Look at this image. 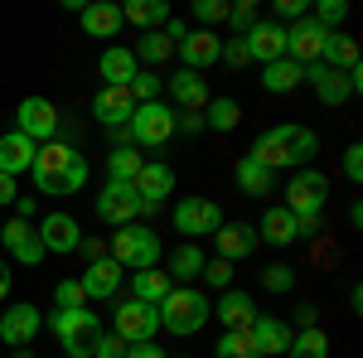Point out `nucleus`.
I'll return each instance as SVG.
<instances>
[{
    "label": "nucleus",
    "mask_w": 363,
    "mask_h": 358,
    "mask_svg": "<svg viewBox=\"0 0 363 358\" xmlns=\"http://www.w3.org/2000/svg\"><path fill=\"white\" fill-rule=\"evenodd\" d=\"M29 174H34V189H39V194L68 198V194H78L87 184V155H83V150H73V145H63V140H49V145L34 150Z\"/></svg>",
    "instance_id": "nucleus-1"
},
{
    "label": "nucleus",
    "mask_w": 363,
    "mask_h": 358,
    "mask_svg": "<svg viewBox=\"0 0 363 358\" xmlns=\"http://www.w3.org/2000/svg\"><path fill=\"white\" fill-rule=\"evenodd\" d=\"M247 155L262 160L267 169H306L310 160L320 155V136H315L310 126L281 121V126H272V131H262V136L252 140Z\"/></svg>",
    "instance_id": "nucleus-2"
},
{
    "label": "nucleus",
    "mask_w": 363,
    "mask_h": 358,
    "mask_svg": "<svg viewBox=\"0 0 363 358\" xmlns=\"http://www.w3.org/2000/svg\"><path fill=\"white\" fill-rule=\"evenodd\" d=\"M155 315H160V330L165 334L189 339V334H199L208 320H213V301H208L203 291H194V286H174L165 301L155 305Z\"/></svg>",
    "instance_id": "nucleus-3"
},
{
    "label": "nucleus",
    "mask_w": 363,
    "mask_h": 358,
    "mask_svg": "<svg viewBox=\"0 0 363 358\" xmlns=\"http://www.w3.org/2000/svg\"><path fill=\"white\" fill-rule=\"evenodd\" d=\"M107 257H112L121 272H150L165 247H160V233L155 228H145V223H126V228H116L112 242H107Z\"/></svg>",
    "instance_id": "nucleus-4"
},
{
    "label": "nucleus",
    "mask_w": 363,
    "mask_h": 358,
    "mask_svg": "<svg viewBox=\"0 0 363 358\" xmlns=\"http://www.w3.org/2000/svg\"><path fill=\"white\" fill-rule=\"evenodd\" d=\"M49 334L58 339L63 354L92 358V344L102 339V320H97V310H54L49 315Z\"/></svg>",
    "instance_id": "nucleus-5"
},
{
    "label": "nucleus",
    "mask_w": 363,
    "mask_h": 358,
    "mask_svg": "<svg viewBox=\"0 0 363 358\" xmlns=\"http://www.w3.org/2000/svg\"><path fill=\"white\" fill-rule=\"evenodd\" d=\"M325 198H330V174L306 165V169H291V184H286V203L281 208H291L296 218H320Z\"/></svg>",
    "instance_id": "nucleus-6"
},
{
    "label": "nucleus",
    "mask_w": 363,
    "mask_h": 358,
    "mask_svg": "<svg viewBox=\"0 0 363 358\" xmlns=\"http://www.w3.org/2000/svg\"><path fill=\"white\" fill-rule=\"evenodd\" d=\"M140 213H155V203H145L136 194V184H126V179H107L102 194H97V218L112 223V228H126V223H136Z\"/></svg>",
    "instance_id": "nucleus-7"
},
{
    "label": "nucleus",
    "mask_w": 363,
    "mask_h": 358,
    "mask_svg": "<svg viewBox=\"0 0 363 358\" xmlns=\"http://www.w3.org/2000/svg\"><path fill=\"white\" fill-rule=\"evenodd\" d=\"M169 223L189 237V242H199V237H213L218 228H223V208L213 203V198H203V194H189V198H179L174 208H169Z\"/></svg>",
    "instance_id": "nucleus-8"
},
{
    "label": "nucleus",
    "mask_w": 363,
    "mask_h": 358,
    "mask_svg": "<svg viewBox=\"0 0 363 358\" xmlns=\"http://www.w3.org/2000/svg\"><path fill=\"white\" fill-rule=\"evenodd\" d=\"M174 136V107L169 102H140L136 116L126 121V140L131 145H165V140Z\"/></svg>",
    "instance_id": "nucleus-9"
},
{
    "label": "nucleus",
    "mask_w": 363,
    "mask_h": 358,
    "mask_svg": "<svg viewBox=\"0 0 363 358\" xmlns=\"http://www.w3.org/2000/svg\"><path fill=\"white\" fill-rule=\"evenodd\" d=\"M112 325H116V339L121 344H150L155 334H160V315H155V305H145V301H126L112 310Z\"/></svg>",
    "instance_id": "nucleus-10"
},
{
    "label": "nucleus",
    "mask_w": 363,
    "mask_h": 358,
    "mask_svg": "<svg viewBox=\"0 0 363 358\" xmlns=\"http://www.w3.org/2000/svg\"><path fill=\"white\" fill-rule=\"evenodd\" d=\"M58 126H63V116H58V107L49 102V97H25V102L15 107V131L29 136L34 145L58 140Z\"/></svg>",
    "instance_id": "nucleus-11"
},
{
    "label": "nucleus",
    "mask_w": 363,
    "mask_h": 358,
    "mask_svg": "<svg viewBox=\"0 0 363 358\" xmlns=\"http://www.w3.org/2000/svg\"><path fill=\"white\" fill-rule=\"evenodd\" d=\"M39 330H44V310L39 305L20 301V305H10V310H0V339H5V349H15V354L29 349Z\"/></svg>",
    "instance_id": "nucleus-12"
},
{
    "label": "nucleus",
    "mask_w": 363,
    "mask_h": 358,
    "mask_svg": "<svg viewBox=\"0 0 363 358\" xmlns=\"http://www.w3.org/2000/svg\"><path fill=\"white\" fill-rule=\"evenodd\" d=\"M325 39H330V29L315 25L306 15V20L286 25V58L301 63V68H310V63H320V54H325Z\"/></svg>",
    "instance_id": "nucleus-13"
},
{
    "label": "nucleus",
    "mask_w": 363,
    "mask_h": 358,
    "mask_svg": "<svg viewBox=\"0 0 363 358\" xmlns=\"http://www.w3.org/2000/svg\"><path fill=\"white\" fill-rule=\"evenodd\" d=\"M0 242H5V262H25V267H39L49 252H44V242H39V228L25 218H10L5 228H0Z\"/></svg>",
    "instance_id": "nucleus-14"
},
{
    "label": "nucleus",
    "mask_w": 363,
    "mask_h": 358,
    "mask_svg": "<svg viewBox=\"0 0 363 358\" xmlns=\"http://www.w3.org/2000/svg\"><path fill=\"white\" fill-rule=\"evenodd\" d=\"M242 49H247L252 63H277V58H286V25H277V20H257V25L242 34Z\"/></svg>",
    "instance_id": "nucleus-15"
},
{
    "label": "nucleus",
    "mask_w": 363,
    "mask_h": 358,
    "mask_svg": "<svg viewBox=\"0 0 363 358\" xmlns=\"http://www.w3.org/2000/svg\"><path fill=\"white\" fill-rule=\"evenodd\" d=\"M174 54H179L184 68L203 73L208 63H218V58H223V39H218V29H189V34L174 44Z\"/></svg>",
    "instance_id": "nucleus-16"
},
{
    "label": "nucleus",
    "mask_w": 363,
    "mask_h": 358,
    "mask_svg": "<svg viewBox=\"0 0 363 358\" xmlns=\"http://www.w3.org/2000/svg\"><path fill=\"white\" fill-rule=\"evenodd\" d=\"M39 242H44V252L68 257V252H78V242H83V228H78L73 213H44L39 218Z\"/></svg>",
    "instance_id": "nucleus-17"
},
{
    "label": "nucleus",
    "mask_w": 363,
    "mask_h": 358,
    "mask_svg": "<svg viewBox=\"0 0 363 358\" xmlns=\"http://www.w3.org/2000/svg\"><path fill=\"white\" fill-rule=\"evenodd\" d=\"M92 116H97L102 126L121 131V126L136 116V97H131V87H97V97H92Z\"/></svg>",
    "instance_id": "nucleus-18"
},
{
    "label": "nucleus",
    "mask_w": 363,
    "mask_h": 358,
    "mask_svg": "<svg viewBox=\"0 0 363 358\" xmlns=\"http://www.w3.org/2000/svg\"><path fill=\"white\" fill-rule=\"evenodd\" d=\"M165 92H169V102H174V111H203L208 107V78L203 73H194V68H184L179 78H165Z\"/></svg>",
    "instance_id": "nucleus-19"
},
{
    "label": "nucleus",
    "mask_w": 363,
    "mask_h": 358,
    "mask_svg": "<svg viewBox=\"0 0 363 358\" xmlns=\"http://www.w3.org/2000/svg\"><path fill=\"white\" fill-rule=\"evenodd\" d=\"M121 267H116L112 257H102V262H87V272L78 276V286H83L87 301H112L116 291H121Z\"/></svg>",
    "instance_id": "nucleus-20"
},
{
    "label": "nucleus",
    "mask_w": 363,
    "mask_h": 358,
    "mask_svg": "<svg viewBox=\"0 0 363 358\" xmlns=\"http://www.w3.org/2000/svg\"><path fill=\"white\" fill-rule=\"evenodd\" d=\"M252 344H257V354L262 358H281L286 354V349H291V325H286V320H277V315H257V320H252Z\"/></svg>",
    "instance_id": "nucleus-21"
},
{
    "label": "nucleus",
    "mask_w": 363,
    "mask_h": 358,
    "mask_svg": "<svg viewBox=\"0 0 363 358\" xmlns=\"http://www.w3.org/2000/svg\"><path fill=\"white\" fill-rule=\"evenodd\" d=\"M131 184H136V194L145 198V203H155V208H160L169 194H174V169H169L165 160H145Z\"/></svg>",
    "instance_id": "nucleus-22"
},
{
    "label": "nucleus",
    "mask_w": 363,
    "mask_h": 358,
    "mask_svg": "<svg viewBox=\"0 0 363 358\" xmlns=\"http://www.w3.org/2000/svg\"><path fill=\"white\" fill-rule=\"evenodd\" d=\"M97 73H102V87H131V78L140 73V63H136V54H131L126 44H112V49H102Z\"/></svg>",
    "instance_id": "nucleus-23"
},
{
    "label": "nucleus",
    "mask_w": 363,
    "mask_h": 358,
    "mask_svg": "<svg viewBox=\"0 0 363 358\" xmlns=\"http://www.w3.org/2000/svg\"><path fill=\"white\" fill-rule=\"evenodd\" d=\"M306 83H310V92H315L325 107H344V102H349V78L335 73V68H325V63H310Z\"/></svg>",
    "instance_id": "nucleus-24"
},
{
    "label": "nucleus",
    "mask_w": 363,
    "mask_h": 358,
    "mask_svg": "<svg viewBox=\"0 0 363 358\" xmlns=\"http://www.w3.org/2000/svg\"><path fill=\"white\" fill-rule=\"evenodd\" d=\"M233 179H238V189L247 194V198H267V194L277 189V169H267L262 160H252V155H242L233 165Z\"/></svg>",
    "instance_id": "nucleus-25"
},
{
    "label": "nucleus",
    "mask_w": 363,
    "mask_h": 358,
    "mask_svg": "<svg viewBox=\"0 0 363 358\" xmlns=\"http://www.w3.org/2000/svg\"><path fill=\"white\" fill-rule=\"evenodd\" d=\"M213 242H218V257L223 262H242L247 252H257V228L252 223H223L213 233Z\"/></svg>",
    "instance_id": "nucleus-26"
},
{
    "label": "nucleus",
    "mask_w": 363,
    "mask_h": 358,
    "mask_svg": "<svg viewBox=\"0 0 363 358\" xmlns=\"http://www.w3.org/2000/svg\"><path fill=\"white\" fill-rule=\"evenodd\" d=\"M257 320V301L247 291H218V325L223 330H252Z\"/></svg>",
    "instance_id": "nucleus-27"
},
{
    "label": "nucleus",
    "mask_w": 363,
    "mask_h": 358,
    "mask_svg": "<svg viewBox=\"0 0 363 358\" xmlns=\"http://www.w3.org/2000/svg\"><path fill=\"white\" fill-rule=\"evenodd\" d=\"M34 150H39V145H34L29 136L5 131V136H0V174H10V179H15V174H25V169L34 165Z\"/></svg>",
    "instance_id": "nucleus-28"
},
{
    "label": "nucleus",
    "mask_w": 363,
    "mask_h": 358,
    "mask_svg": "<svg viewBox=\"0 0 363 358\" xmlns=\"http://www.w3.org/2000/svg\"><path fill=\"white\" fill-rule=\"evenodd\" d=\"M78 20H83L87 39H116V29H121V5L97 0V5H83V10H78Z\"/></svg>",
    "instance_id": "nucleus-29"
},
{
    "label": "nucleus",
    "mask_w": 363,
    "mask_h": 358,
    "mask_svg": "<svg viewBox=\"0 0 363 358\" xmlns=\"http://www.w3.org/2000/svg\"><path fill=\"white\" fill-rule=\"evenodd\" d=\"M165 20H169V5H165V0H126V5H121V25H136L140 34L165 29Z\"/></svg>",
    "instance_id": "nucleus-30"
},
{
    "label": "nucleus",
    "mask_w": 363,
    "mask_h": 358,
    "mask_svg": "<svg viewBox=\"0 0 363 358\" xmlns=\"http://www.w3.org/2000/svg\"><path fill=\"white\" fill-rule=\"evenodd\" d=\"M257 237L272 242V247H291V242H301V233H296V213H291V208H267V213H262V228H257Z\"/></svg>",
    "instance_id": "nucleus-31"
},
{
    "label": "nucleus",
    "mask_w": 363,
    "mask_h": 358,
    "mask_svg": "<svg viewBox=\"0 0 363 358\" xmlns=\"http://www.w3.org/2000/svg\"><path fill=\"white\" fill-rule=\"evenodd\" d=\"M301 83H306V68H301V63H291V58H277V63H267V68H262V87H267V92H277V97L296 92Z\"/></svg>",
    "instance_id": "nucleus-32"
},
{
    "label": "nucleus",
    "mask_w": 363,
    "mask_h": 358,
    "mask_svg": "<svg viewBox=\"0 0 363 358\" xmlns=\"http://www.w3.org/2000/svg\"><path fill=\"white\" fill-rule=\"evenodd\" d=\"M203 262H208V257H203V247H199V242H179V247L169 252V281H174V286H184V281H194L199 272H203Z\"/></svg>",
    "instance_id": "nucleus-33"
},
{
    "label": "nucleus",
    "mask_w": 363,
    "mask_h": 358,
    "mask_svg": "<svg viewBox=\"0 0 363 358\" xmlns=\"http://www.w3.org/2000/svg\"><path fill=\"white\" fill-rule=\"evenodd\" d=\"M325 68H335V73H349V68H359V44L349 39V34H339L330 29V39H325V54H320Z\"/></svg>",
    "instance_id": "nucleus-34"
},
{
    "label": "nucleus",
    "mask_w": 363,
    "mask_h": 358,
    "mask_svg": "<svg viewBox=\"0 0 363 358\" xmlns=\"http://www.w3.org/2000/svg\"><path fill=\"white\" fill-rule=\"evenodd\" d=\"M174 291V281H169L165 272H131V301H145V305H160Z\"/></svg>",
    "instance_id": "nucleus-35"
},
{
    "label": "nucleus",
    "mask_w": 363,
    "mask_h": 358,
    "mask_svg": "<svg viewBox=\"0 0 363 358\" xmlns=\"http://www.w3.org/2000/svg\"><path fill=\"white\" fill-rule=\"evenodd\" d=\"M286 358H330V334L320 330V325H310V330L291 334V349Z\"/></svg>",
    "instance_id": "nucleus-36"
},
{
    "label": "nucleus",
    "mask_w": 363,
    "mask_h": 358,
    "mask_svg": "<svg viewBox=\"0 0 363 358\" xmlns=\"http://www.w3.org/2000/svg\"><path fill=\"white\" fill-rule=\"evenodd\" d=\"M238 121H242V107L233 97H208V107H203V126L208 131H238Z\"/></svg>",
    "instance_id": "nucleus-37"
},
{
    "label": "nucleus",
    "mask_w": 363,
    "mask_h": 358,
    "mask_svg": "<svg viewBox=\"0 0 363 358\" xmlns=\"http://www.w3.org/2000/svg\"><path fill=\"white\" fill-rule=\"evenodd\" d=\"M136 54V63H165V58H174V44L165 39V29H150V34H140V49H131Z\"/></svg>",
    "instance_id": "nucleus-38"
},
{
    "label": "nucleus",
    "mask_w": 363,
    "mask_h": 358,
    "mask_svg": "<svg viewBox=\"0 0 363 358\" xmlns=\"http://www.w3.org/2000/svg\"><path fill=\"white\" fill-rule=\"evenodd\" d=\"M140 165H145V160H140L136 145H116L112 155H107V174H112V179H126V184L140 174Z\"/></svg>",
    "instance_id": "nucleus-39"
},
{
    "label": "nucleus",
    "mask_w": 363,
    "mask_h": 358,
    "mask_svg": "<svg viewBox=\"0 0 363 358\" xmlns=\"http://www.w3.org/2000/svg\"><path fill=\"white\" fill-rule=\"evenodd\" d=\"M213 358H262V354H257V344H252L247 330H223V334H218Z\"/></svg>",
    "instance_id": "nucleus-40"
},
{
    "label": "nucleus",
    "mask_w": 363,
    "mask_h": 358,
    "mask_svg": "<svg viewBox=\"0 0 363 358\" xmlns=\"http://www.w3.org/2000/svg\"><path fill=\"white\" fill-rule=\"evenodd\" d=\"M160 92H165V78H160L155 68H140L136 78H131V97H136V107H140V102H160Z\"/></svg>",
    "instance_id": "nucleus-41"
},
{
    "label": "nucleus",
    "mask_w": 363,
    "mask_h": 358,
    "mask_svg": "<svg viewBox=\"0 0 363 358\" xmlns=\"http://www.w3.org/2000/svg\"><path fill=\"white\" fill-rule=\"evenodd\" d=\"M262 286H267L272 296H286V291L296 286V267H286V262H272V267H262Z\"/></svg>",
    "instance_id": "nucleus-42"
},
{
    "label": "nucleus",
    "mask_w": 363,
    "mask_h": 358,
    "mask_svg": "<svg viewBox=\"0 0 363 358\" xmlns=\"http://www.w3.org/2000/svg\"><path fill=\"white\" fill-rule=\"evenodd\" d=\"M228 0H194V20L203 29H218V25H228Z\"/></svg>",
    "instance_id": "nucleus-43"
},
{
    "label": "nucleus",
    "mask_w": 363,
    "mask_h": 358,
    "mask_svg": "<svg viewBox=\"0 0 363 358\" xmlns=\"http://www.w3.org/2000/svg\"><path fill=\"white\" fill-rule=\"evenodd\" d=\"M257 20H262V15H257V0H238V5L228 10V25H233V34H238V39H242Z\"/></svg>",
    "instance_id": "nucleus-44"
},
{
    "label": "nucleus",
    "mask_w": 363,
    "mask_h": 358,
    "mask_svg": "<svg viewBox=\"0 0 363 358\" xmlns=\"http://www.w3.org/2000/svg\"><path fill=\"white\" fill-rule=\"evenodd\" d=\"M199 276H203V281H208L213 291H228V286H233V262H223V257H208Z\"/></svg>",
    "instance_id": "nucleus-45"
},
{
    "label": "nucleus",
    "mask_w": 363,
    "mask_h": 358,
    "mask_svg": "<svg viewBox=\"0 0 363 358\" xmlns=\"http://www.w3.org/2000/svg\"><path fill=\"white\" fill-rule=\"evenodd\" d=\"M54 305H58V310H87L83 286H78V281H58V286H54Z\"/></svg>",
    "instance_id": "nucleus-46"
},
{
    "label": "nucleus",
    "mask_w": 363,
    "mask_h": 358,
    "mask_svg": "<svg viewBox=\"0 0 363 358\" xmlns=\"http://www.w3.org/2000/svg\"><path fill=\"white\" fill-rule=\"evenodd\" d=\"M344 15H349V0H320L315 5V25H325V29H335V25H344Z\"/></svg>",
    "instance_id": "nucleus-47"
},
{
    "label": "nucleus",
    "mask_w": 363,
    "mask_h": 358,
    "mask_svg": "<svg viewBox=\"0 0 363 358\" xmlns=\"http://www.w3.org/2000/svg\"><path fill=\"white\" fill-rule=\"evenodd\" d=\"M310 10H306V0H277V5H272V20H286V25H296V20H306Z\"/></svg>",
    "instance_id": "nucleus-48"
},
{
    "label": "nucleus",
    "mask_w": 363,
    "mask_h": 358,
    "mask_svg": "<svg viewBox=\"0 0 363 358\" xmlns=\"http://www.w3.org/2000/svg\"><path fill=\"white\" fill-rule=\"evenodd\" d=\"M92 358H126V344H121L116 334H102V339L92 344Z\"/></svg>",
    "instance_id": "nucleus-49"
},
{
    "label": "nucleus",
    "mask_w": 363,
    "mask_h": 358,
    "mask_svg": "<svg viewBox=\"0 0 363 358\" xmlns=\"http://www.w3.org/2000/svg\"><path fill=\"white\" fill-rule=\"evenodd\" d=\"M344 174H349L354 184H359V179H363V145H359V140H354V145L344 150Z\"/></svg>",
    "instance_id": "nucleus-50"
},
{
    "label": "nucleus",
    "mask_w": 363,
    "mask_h": 358,
    "mask_svg": "<svg viewBox=\"0 0 363 358\" xmlns=\"http://www.w3.org/2000/svg\"><path fill=\"white\" fill-rule=\"evenodd\" d=\"M174 131L199 136V131H203V111H174Z\"/></svg>",
    "instance_id": "nucleus-51"
},
{
    "label": "nucleus",
    "mask_w": 363,
    "mask_h": 358,
    "mask_svg": "<svg viewBox=\"0 0 363 358\" xmlns=\"http://www.w3.org/2000/svg\"><path fill=\"white\" fill-rule=\"evenodd\" d=\"M223 63H233V68H247L252 63L247 49H242V39H223Z\"/></svg>",
    "instance_id": "nucleus-52"
},
{
    "label": "nucleus",
    "mask_w": 363,
    "mask_h": 358,
    "mask_svg": "<svg viewBox=\"0 0 363 358\" xmlns=\"http://www.w3.org/2000/svg\"><path fill=\"white\" fill-rule=\"evenodd\" d=\"M78 252H83L87 262H102V257H107V242H102V237H87V233H83V242H78Z\"/></svg>",
    "instance_id": "nucleus-53"
},
{
    "label": "nucleus",
    "mask_w": 363,
    "mask_h": 358,
    "mask_svg": "<svg viewBox=\"0 0 363 358\" xmlns=\"http://www.w3.org/2000/svg\"><path fill=\"white\" fill-rule=\"evenodd\" d=\"M126 358H169V354L150 339V344H126Z\"/></svg>",
    "instance_id": "nucleus-54"
},
{
    "label": "nucleus",
    "mask_w": 363,
    "mask_h": 358,
    "mask_svg": "<svg viewBox=\"0 0 363 358\" xmlns=\"http://www.w3.org/2000/svg\"><path fill=\"white\" fill-rule=\"evenodd\" d=\"M10 208H15V218H34V208H39V203H34V194H20V198H15V203H10Z\"/></svg>",
    "instance_id": "nucleus-55"
},
{
    "label": "nucleus",
    "mask_w": 363,
    "mask_h": 358,
    "mask_svg": "<svg viewBox=\"0 0 363 358\" xmlns=\"http://www.w3.org/2000/svg\"><path fill=\"white\" fill-rule=\"evenodd\" d=\"M10 291H15V272H10V262L0 257V301H10Z\"/></svg>",
    "instance_id": "nucleus-56"
},
{
    "label": "nucleus",
    "mask_w": 363,
    "mask_h": 358,
    "mask_svg": "<svg viewBox=\"0 0 363 358\" xmlns=\"http://www.w3.org/2000/svg\"><path fill=\"white\" fill-rule=\"evenodd\" d=\"M15 198H20L15 179H10V174H0V208H5V203H15Z\"/></svg>",
    "instance_id": "nucleus-57"
},
{
    "label": "nucleus",
    "mask_w": 363,
    "mask_h": 358,
    "mask_svg": "<svg viewBox=\"0 0 363 358\" xmlns=\"http://www.w3.org/2000/svg\"><path fill=\"white\" fill-rule=\"evenodd\" d=\"M296 320H301V325H306V330H310V325L320 320V310H315V305H310V301H301V310H296Z\"/></svg>",
    "instance_id": "nucleus-58"
},
{
    "label": "nucleus",
    "mask_w": 363,
    "mask_h": 358,
    "mask_svg": "<svg viewBox=\"0 0 363 358\" xmlns=\"http://www.w3.org/2000/svg\"><path fill=\"white\" fill-rule=\"evenodd\" d=\"M58 358H83V354H58Z\"/></svg>",
    "instance_id": "nucleus-59"
}]
</instances>
